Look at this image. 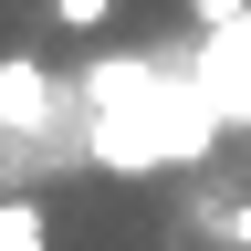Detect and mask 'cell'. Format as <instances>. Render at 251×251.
Returning a JSON list of instances; mask_svg holds the SVG:
<instances>
[{"mask_svg":"<svg viewBox=\"0 0 251 251\" xmlns=\"http://www.w3.org/2000/svg\"><path fill=\"white\" fill-rule=\"evenodd\" d=\"M220 136V105L199 74H168V63H94L84 74V157L115 178L147 168H199Z\"/></svg>","mask_w":251,"mask_h":251,"instance_id":"cell-1","label":"cell"},{"mask_svg":"<svg viewBox=\"0 0 251 251\" xmlns=\"http://www.w3.org/2000/svg\"><path fill=\"white\" fill-rule=\"evenodd\" d=\"M74 105H84V84H63L42 52H0V136L11 147H63Z\"/></svg>","mask_w":251,"mask_h":251,"instance_id":"cell-2","label":"cell"},{"mask_svg":"<svg viewBox=\"0 0 251 251\" xmlns=\"http://www.w3.org/2000/svg\"><path fill=\"white\" fill-rule=\"evenodd\" d=\"M199 84H209L220 126H251V11L209 21V42H199Z\"/></svg>","mask_w":251,"mask_h":251,"instance_id":"cell-3","label":"cell"},{"mask_svg":"<svg viewBox=\"0 0 251 251\" xmlns=\"http://www.w3.org/2000/svg\"><path fill=\"white\" fill-rule=\"evenodd\" d=\"M0 251H52V209L42 199H0Z\"/></svg>","mask_w":251,"mask_h":251,"instance_id":"cell-4","label":"cell"},{"mask_svg":"<svg viewBox=\"0 0 251 251\" xmlns=\"http://www.w3.org/2000/svg\"><path fill=\"white\" fill-rule=\"evenodd\" d=\"M199 220H209V241H230V251H251V199H209Z\"/></svg>","mask_w":251,"mask_h":251,"instance_id":"cell-5","label":"cell"},{"mask_svg":"<svg viewBox=\"0 0 251 251\" xmlns=\"http://www.w3.org/2000/svg\"><path fill=\"white\" fill-rule=\"evenodd\" d=\"M52 21H63V31H105V21H115V0H52Z\"/></svg>","mask_w":251,"mask_h":251,"instance_id":"cell-6","label":"cell"},{"mask_svg":"<svg viewBox=\"0 0 251 251\" xmlns=\"http://www.w3.org/2000/svg\"><path fill=\"white\" fill-rule=\"evenodd\" d=\"M188 11H209V21H230V11H241V0H188Z\"/></svg>","mask_w":251,"mask_h":251,"instance_id":"cell-7","label":"cell"}]
</instances>
